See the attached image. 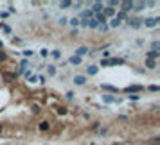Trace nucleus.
<instances>
[{"mask_svg":"<svg viewBox=\"0 0 160 145\" xmlns=\"http://www.w3.org/2000/svg\"><path fill=\"white\" fill-rule=\"evenodd\" d=\"M146 88L142 84H131V86H126L124 90H121L122 93H128V95H137V93H142Z\"/></svg>","mask_w":160,"mask_h":145,"instance_id":"1","label":"nucleus"},{"mask_svg":"<svg viewBox=\"0 0 160 145\" xmlns=\"http://www.w3.org/2000/svg\"><path fill=\"white\" fill-rule=\"evenodd\" d=\"M29 108H31V113L34 115V116H38V115H42V109H43V104L42 102H38V100H32L29 102Z\"/></svg>","mask_w":160,"mask_h":145,"instance_id":"2","label":"nucleus"},{"mask_svg":"<svg viewBox=\"0 0 160 145\" xmlns=\"http://www.w3.org/2000/svg\"><path fill=\"white\" fill-rule=\"evenodd\" d=\"M142 22H144V18H141V16H130L126 23H128L131 29H135V31H137V29H141V27H142Z\"/></svg>","mask_w":160,"mask_h":145,"instance_id":"3","label":"nucleus"},{"mask_svg":"<svg viewBox=\"0 0 160 145\" xmlns=\"http://www.w3.org/2000/svg\"><path fill=\"white\" fill-rule=\"evenodd\" d=\"M38 131L40 133H49V131H52V122L50 120H40L38 122Z\"/></svg>","mask_w":160,"mask_h":145,"instance_id":"4","label":"nucleus"},{"mask_svg":"<svg viewBox=\"0 0 160 145\" xmlns=\"http://www.w3.org/2000/svg\"><path fill=\"white\" fill-rule=\"evenodd\" d=\"M101 100H103L104 104H121V102H122V98H117V97H113V95L103 93V95H101Z\"/></svg>","mask_w":160,"mask_h":145,"instance_id":"5","label":"nucleus"},{"mask_svg":"<svg viewBox=\"0 0 160 145\" xmlns=\"http://www.w3.org/2000/svg\"><path fill=\"white\" fill-rule=\"evenodd\" d=\"M133 5H135V2H133V0H124V2H121V5H119V7H121L122 13H126V15H128L130 11H133Z\"/></svg>","mask_w":160,"mask_h":145,"instance_id":"6","label":"nucleus"},{"mask_svg":"<svg viewBox=\"0 0 160 145\" xmlns=\"http://www.w3.org/2000/svg\"><path fill=\"white\" fill-rule=\"evenodd\" d=\"M69 108H67L65 106V104H56V106H54V113L58 115V116H65V115H69Z\"/></svg>","mask_w":160,"mask_h":145,"instance_id":"7","label":"nucleus"},{"mask_svg":"<svg viewBox=\"0 0 160 145\" xmlns=\"http://www.w3.org/2000/svg\"><path fill=\"white\" fill-rule=\"evenodd\" d=\"M157 23H160V18H158V16H155V18H146L144 22H142V25H146L148 29L157 27Z\"/></svg>","mask_w":160,"mask_h":145,"instance_id":"8","label":"nucleus"},{"mask_svg":"<svg viewBox=\"0 0 160 145\" xmlns=\"http://www.w3.org/2000/svg\"><path fill=\"white\" fill-rule=\"evenodd\" d=\"M108 65H110V67H124L126 59H122V57H110L108 59Z\"/></svg>","mask_w":160,"mask_h":145,"instance_id":"9","label":"nucleus"},{"mask_svg":"<svg viewBox=\"0 0 160 145\" xmlns=\"http://www.w3.org/2000/svg\"><path fill=\"white\" fill-rule=\"evenodd\" d=\"M2 75H4V79H5L7 82H15L16 79H18L16 72H2Z\"/></svg>","mask_w":160,"mask_h":145,"instance_id":"10","label":"nucleus"},{"mask_svg":"<svg viewBox=\"0 0 160 145\" xmlns=\"http://www.w3.org/2000/svg\"><path fill=\"white\" fill-rule=\"evenodd\" d=\"M99 74V67H95V65H88V67H86V75L85 77H94V75H97Z\"/></svg>","mask_w":160,"mask_h":145,"instance_id":"11","label":"nucleus"},{"mask_svg":"<svg viewBox=\"0 0 160 145\" xmlns=\"http://www.w3.org/2000/svg\"><path fill=\"white\" fill-rule=\"evenodd\" d=\"M86 79H88V77H85V75H74L72 82H74L76 86H85V84H86Z\"/></svg>","mask_w":160,"mask_h":145,"instance_id":"12","label":"nucleus"},{"mask_svg":"<svg viewBox=\"0 0 160 145\" xmlns=\"http://www.w3.org/2000/svg\"><path fill=\"white\" fill-rule=\"evenodd\" d=\"M101 90L103 91H108V95L110 93H119V91H121L117 86H112V84H101Z\"/></svg>","mask_w":160,"mask_h":145,"instance_id":"13","label":"nucleus"},{"mask_svg":"<svg viewBox=\"0 0 160 145\" xmlns=\"http://www.w3.org/2000/svg\"><path fill=\"white\" fill-rule=\"evenodd\" d=\"M94 15H97V13H103L104 11V4L103 2H94L92 4V9H90Z\"/></svg>","mask_w":160,"mask_h":145,"instance_id":"14","label":"nucleus"},{"mask_svg":"<svg viewBox=\"0 0 160 145\" xmlns=\"http://www.w3.org/2000/svg\"><path fill=\"white\" fill-rule=\"evenodd\" d=\"M77 18H79V20H90V18H94V13H92L90 9H85V11L79 13Z\"/></svg>","mask_w":160,"mask_h":145,"instance_id":"15","label":"nucleus"},{"mask_svg":"<svg viewBox=\"0 0 160 145\" xmlns=\"http://www.w3.org/2000/svg\"><path fill=\"white\" fill-rule=\"evenodd\" d=\"M88 47H77L76 49V52H74V56H77V57H83V56H86V54H88Z\"/></svg>","mask_w":160,"mask_h":145,"instance_id":"16","label":"nucleus"},{"mask_svg":"<svg viewBox=\"0 0 160 145\" xmlns=\"http://www.w3.org/2000/svg\"><path fill=\"white\" fill-rule=\"evenodd\" d=\"M67 63H69V65H74V67H79V65L83 63V59H81V57H77V56H70Z\"/></svg>","mask_w":160,"mask_h":145,"instance_id":"17","label":"nucleus"},{"mask_svg":"<svg viewBox=\"0 0 160 145\" xmlns=\"http://www.w3.org/2000/svg\"><path fill=\"white\" fill-rule=\"evenodd\" d=\"M158 57H160V52H157V50H148V52H146V59H153V61H157Z\"/></svg>","mask_w":160,"mask_h":145,"instance_id":"18","label":"nucleus"},{"mask_svg":"<svg viewBox=\"0 0 160 145\" xmlns=\"http://www.w3.org/2000/svg\"><path fill=\"white\" fill-rule=\"evenodd\" d=\"M121 25H122V22H121V20H117V18L108 20V27L110 29H117V27H121Z\"/></svg>","mask_w":160,"mask_h":145,"instance_id":"19","label":"nucleus"},{"mask_svg":"<svg viewBox=\"0 0 160 145\" xmlns=\"http://www.w3.org/2000/svg\"><path fill=\"white\" fill-rule=\"evenodd\" d=\"M101 127H103V122H101V120H94V122L88 126V131H99Z\"/></svg>","mask_w":160,"mask_h":145,"instance_id":"20","label":"nucleus"},{"mask_svg":"<svg viewBox=\"0 0 160 145\" xmlns=\"http://www.w3.org/2000/svg\"><path fill=\"white\" fill-rule=\"evenodd\" d=\"M146 9V2H135V5H133V11L135 13H142Z\"/></svg>","mask_w":160,"mask_h":145,"instance_id":"21","label":"nucleus"},{"mask_svg":"<svg viewBox=\"0 0 160 145\" xmlns=\"http://www.w3.org/2000/svg\"><path fill=\"white\" fill-rule=\"evenodd\" d=\"M146 68L144 70H155L157 68V61H153V59H146Z\"/></svg>","mask_w":160,"mask_h":145,"instance_id":"22","label":"nucleus"},{"mask_svg":"<svg viewBox=\"0 0 160 145\" xmlns=\"http://www.w3.org/2000/svg\"><path fill=\"white\" fill-rule=\"evenodd\" d=\"M9 61V54H7V52H5L4 49H0V63H7Z\"/></svg>","mask_w":160,"mask_h":145,"instance_id":"23","label":"nucleus"},{"mask_svg":"<svg viewBox=\"0 0 160 145\" xmlns=\"http://www.w3.org/2000/svg\"><path fill=\"white\" fill-rule=\"evenodd\" d=\"M56 74H58L56 65H49V67H47V75H49V77H54Z\"/></svg>","mask_w":160,"mask_h":145,"instance_id":"24","label":"nucleus"},{"mask_svg":"<svg viewBox=\"0 0 160 145\" xmlns=\"http://www.w3.org/2000/svg\"><path fill=\"white\" fill-rule=\"evenodd\" d=\"M58 7H59V9H69V7H72V2H70V0H63V2H58Z\"/></svg>","mask_w":160,"mask_h":145,"instance_id":"25","label":"nucleus"},{"mask_svg":"<svg viewBox=\"0 0 160 145\" xmlns=\"http://www.w3.org/2000/svg\"><path fill=\"white\" fill-rule=\"evenodd\" d=\"M69 25H72V29H77V27H79V18H77V16L69 18Z\"/></svg>","mask_w":160,"mask_h":145,"instance_id":"26","label":"nucleus"},{"mask_svg":"<svg viewBox=\"0 0 160 145\" xmlns=\"http://www.w3.org/2000/svg\"><path fill=\"white\" fill-rule=\"evenodd\" d=\"M49 54L54 57V59H59V57H61V50H59V49H54V50H50Z\"/></svg>","mask_w":160,"mask_h":145,"instance_id":"27","label":"nucleus"},{"mask_svg":"<svg viewBox=\"0 0 160 145\" xmlns=\"http://www.w3.org/2000/svg\"><path fill=\"white\" fill-rule=\"evenodd\" d=\"M97 27H99V23L95 22L94 18H90V20H88V29H94V31H95Z\"/></svg>","mask_w":160,"mask_h":145,"instance_id":"28","label":"nucleus"},{"mask_svg":"<svg viewBox=\"0 0 160 145\" xmlns=\"http://www.w3.org/2000/svg\"><path fill=\"white\" fill-rule=\"evenodd\" d=\"M0 31H4L5 34H11V27L7 23H0Z\"/></svg>","mask_w":160,"mask_h":145,"instance_id":"29","label":"nucleus"},{"mask_svg":"<svg viewBox=\"0 0 160 145\" xmlns=\"http://www.w3.org/2000/svg\"><path fill=\"white\" fill-rule=\"evenodd\" d=\"M151 50H157V52H160V41H158V39H155V41L151 43Z\"/></svg>","mask_w":160,"mask_h":145,"instance_id":"30","label":"nucleus"},{"mask_svg":"<svg viewBox=\"0 0 160 145\" xmlns=\"http://www.w3.org/2000/svg\"><path fill=\"white\" fill-rule=\"evenodd\" d=\"M11 43H13V45H22V43H24V39H22V38H18V36H15V38L11 39Z\"/></svg>","mask_w":160,"mask_h":145,"instance_id":"31","label":"nucleus"},{"mask_svg":"<svg viewBox=\"0 0 160 145\" xmlns=\"http://www.w3.org/2000/svg\"><path fill=\"white\" fill-rule=\"evenodd\" d=\"M74 95H76L74 91H67V93H65V98H67V100L70 102V100H74Z\"/></svg>","mask_w":160,"mask_h":145,"instance_id":"32","label":"nucleus"},{"mask_svg":"<svg viewBox=\"0 0 160 145\" xmlns=\"http://www.w3.org/2000/svg\"><path fill=\"white\" fill-rule=\"evenodd\" d=\"M146 90H148V91H153V93H158V91H160V88L157 86V84H153V86H148Z\"/></svg>","mask_w":160,"mask_h":145,"instance_id":"33","label":"nucleus"},{"mask_svg":"<svg viewBox=\"0 0 160 145\" xmlns=\"http://www.w3.org/2000/svg\"><path fill=\"white\" fill-rule=\"evenodd\" d=\"M97 31L104 34V32H108V31H110V27H108V25H99V27H97Z\"/></svg>","mask_w":160,"mask_h":145,"instance_id":"34","label":"nucleus"},{"mask_svg":"<svg viewBox=\"0 0 160 145\" xmlns=\"http://www.w3.org/2000/svg\"><path fill=\"white\" fill-rule=\"evenodd\" d=\"M58 23H59V25H69V18H65V16H61V18L58 20Z\"/></svg>","mask_w":160,"mask_h":145,"instance_id":"35","label":"nucleus"},{"mask_svg":"<svg viewBox=\"0 0 160 145\" xmlns=\"http://www.w3.org/2000/svg\"><path fill=\"white\" fill-rule=\"evenodd\" d=\"M22 54L25 56V59H27V57H32V56H34V52H32V50H29V49H27V50H24Z\"/></svg>","mask_w":160,"mask_h":145,"instance_id":"36","label":"nucleus"},{"mask_svg":"<svg viewBox=\"0 0 160 145\" xmlns=\"http://www.w3.org/2000/svg\"><path fill=\"white\" fill-rule=\"evenodd\" d=\"M97 134H99V136H106V134H108V129H106V127H101V129L97 131Z\"/></svg>","mask_w":160,"mask_h":145,"instance_id":"37","label":"nucleus"},{"mask_svg":"<svg viewBox=\"0 0 160 145\" xmlns=\"http://www.w3.org/2000/svg\"><path fill=\"white\" fill-rule=\"evenodd\" d=\"M72 7H74V9H81L83 7V2H81V0H79V2H72Z\"/></svg>","mask_w":160,"mask_h":145,"instance_id":"38","label":"nucleus"},{"mask_svg":"<svg viewBox=\"0 0 160 145\" xmlns=\"http://www.w3.org/2000/svg\"><path fill=\"white\" fill-rule=\"evenodd\" d=\"M5 131H7V126H5V124H0V136L5 134Z\"/></svg>","mask_w":160,"mask_h":145,"instance_id":"39","label":"nucleus"},{"mask_svg":"<svg viewBox=\"0 0 160 145\" xmlns=\"http://www.w3.org/2000/svg\"><path fill=\"white\" fill-rule=\"evenodd\" d=\"M117 120H121V122H130V116H124V115H119V116H117Z\"/></svg>","mask_w":160,"mask_h":145,"instance_id":"40","label":"nucleus"},{"mask_svg":"<svg viewBox=\"0 0 160 145\" xmlns=\"http://www.w3.org/2000/svg\"><path fill=\"white\" fill-rule=\"evenodd\" d=\"M40 56H42V57H47V56H49V50H47V49H42V50H40Z\"/></svg>","mask_w":160,"mask_h":145,"instance_id":"41","label":"nucleus"},{"mask_svg":"<svg viewBox=\"0 0 160 145\" xmlns=\"http://www.w3.org/2000/svg\"><path fill=\"white\" fill-rule=\"evenodd\" d=\"M83 118L85 120H92V115L88 113V111H83Z\"/></svg>","mask_w":160,"mask_h":145,"instance_id":"42","label":"nucleus"},{"mask_svg":"<svg viewBox=\"0 0 160 145\" xmlns=\"http://www.w3.org/2000/svg\"><path fill=\"white\" fill-rule=\"evenodd\" d=\"M7 13H9V15H15V13H16V7H15V5H9V7H7Z\"/></svg>","mask_w":160,"mask_h":145,"instance_id":"43","label":"nucleus"},{"mask_svg":"<svg viewBox=\"0 0 160 145\" xmlns=\"http://www.w3.org/2000/svg\"><path fill=\"white\" fill-rule=\"evenodd\" d=\"M108 49H110V43H104L101 47H97V50H108Z\"/></svg>","mask_w":160,"mask_h":145,"instance_id":"44","label":"nucleus"},{"mask_svg":"<svg viewBox=\"0 0 160 145\" xmlns=\"http://www.w3.org/2000/svg\"><path fill=\"white\" fill-rule=\"evenodd\" d=\"M22 75H24V77H25V79H27V81H29V77L32 75V72H31V70H25V72H24Z\"/></svg>","mask_w":160,"mask_h":145,"instance_id":"45","label":"nucleus"},{"mask_svg":"<svg viewBox=\"0 0 160 145\" xmlns=\"http://www.w3.org/2000/svg\"><path fill=\"white\" fill-rule=\"evenodd\" d=\"M38 81L42 82V84H45V82H47V75H40V77H38Z\"/></svg>","mask_w":160,"mask_h":145,"instance_id":"46","label":"nucleus"},{"mask_svg":"<svg viewBox=\"0 0 160 145\" xmlns=\"http://www.w3.org/2000/svg\"><path fill=\"white\" fill-rule=\"evenodd\" d=\"M7 16H9V13H7V11H0V18H2V20H5Z\"/></svg>","mask_w":160,"mask_h":145,"instance_id":"47","label":"nucleus"},{"mask_svg":"<svg viewBox=\"0 0 160 145\" xmlns=\"http://www.w3.org/2000/svg\"><path fill=\"white\" fill-rule=\"evenodd\" d=\"M130 98V100H138V98H141V95H126Z\"/></svg>","mask_w":160,"mask_h":145,"instance_id":"48","label":"nucleus"},{"mask_svg":"<svg viewBox=\"0 0 160 145\" xmlns=\"http://www.w3.org/2000/svg\"><path fill=\"white\" fill-rule=\"evenodd\" d=\"M36 81H38V75H31V77H29V82H31V84H34Z\"/></svg>","mask_w":160,"mask_h":145,"instance_id":"49","label":"nucleus"},{"mask_svg":"<svg viewBox=\"0 0 160 145\" xmlns=\"http://www.w3.org/2000/svg\"><path fill=\"white\" fill-rule=\"evenodd\" d=\"M70 36L76 38V36H77V29H72V31H70Z\"/></svg>","mask_w":160,"mask_h":145,"instance_id":"50","label":"nucleus"},{"mask_svg":"<svg viewBox=\"0 0 160 145\" xmlns=\"http://www.w3.org/2000/svg\"><path fill=\"white\" fill-rule=\"evenodd\" d=\"M67 65H69V63H67V61H61V63H59V68H65Z\"/></svg>","mask_w":160,"mask_h":145,"instance_id":"51","label":"nucleus"},{"mask_svg":"<svg viewBox=\"0 0 160 145\" xmlns=\"http://www.w3.org/2000/svg\"><path fill=\"white\" fill-rule=\"evenodd\" d=\"M58 79H59V81H65L67 75H65V74H61V75H58Z\"/></svg>","mask_w":160,"mask_h":145,"instance_id":"52","label":"nucleus"},{"mask_svg":"<svg viewBox=\"0 0 160 145\" xmlns=\"http://www.w3.org/2000/svg\"><path fill=\"white\" fill-rule=\"evenodd\" d=\"M113 145H130V143H113Z\"/></svg>","mask_w":160,"mask_h":145,"instance_id":"53","label":"nucleus"},{"mask_svg":"<svg viewBox=\"0 0 160 145\" xmlns=\"http://www.w3.org/2000/svg\"><path fill=\"white\" fill-rule=\"evenodd\" d=\"M0 49H4V43L2 41H0Z\"/></svg>","mask_w":160,"mask_h":145,"instance_id":"54","label":"nucleus"}]
</instances>
